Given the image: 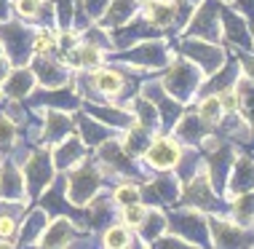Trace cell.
Masks as SVG:
<instances>
[{"instance_id":"44dd1931","label":"cell","mask_w":254,"mask_h":249,"mask_svg":"<svg viewBox=\"0 0 254 249\" xmlns=\"http://www.w3.org/2000/svg\"><path fill=\"white\" fill-rule=\"evenodd\" d=\"M35 81L38 78L32 75V70H11L3 78V91H5V96H11V99H22V96L32 94Z\"/></svg>"},{"instance_id":"7dc6e473","label":"cell","mask_w":254,"mask_h":249,"mask_svg":"<svg viewBox=\"0 0 254 249\" xmlns=\"http://www.w3.org/2000/svg\"><path fill=\"white\" fill-rule=\"evenodd\" d=\"M190 3H193V0H190Z\"/></svg>"},{"instance_id":"b9f144b4","label":"cell","mask_w":254,"mask_h":249,"mask_svg":"<svg viewBox=\"0 0 254 249\" xmlns=\"http://www.w3.org/2000/svg\"><path fill=\"white\" fill-rule=\"evenodd\" d=\"M241 70H244V75L246 78H254V54H241Z\"/></svg>"},{"instance_id":"ac0fdd59","label":"cell","mask_w":254,"mask_h":249,"mask_svg":"<svg viewBox=\"0 0 254 249\" xmlns=\"http://www.w3.org/2000/svg\"><path fill=\"white\" fill-rule=\"evenodd\" d=\"M238 75H241V65H238V62H228V65H222L211 75H206V78L201 81L198 94H217V91H222V88H228V86H236Z\"/></svg>"},{"instance_id":"83f0119b","label":"cell","mask_w":254,"mask_h":249,"mask_svg":"<svg viewBox=\"0 0 254 249\" xmlns=\"http://www.w3.org/2000/svg\"><path fill=\"white\" fill-rule=\"evenodd\" d=\"M198 118H201L209 129H217V123L222 121V115H225V110L222 105H219V99H217V94H203L201 96V102H198Z\"/></svg>"},{"instance_id":"bcb514c9","label":"cell","mask_w":254,"mask_h":249,"mask_svg":"<svg viewBox=\"0 0 254 249\" xmlns=\"http://www.w3.org/2000/svg\"><path fill=\"white\" fill-rule=\"evenodd\" d=\"M222 3H230V0H222Z\"/></svg>"},{"instance_id":"7c38bea8","label":"cell","mask_w":254,"mask_h":249,"mask_svg":"<svg viewBox=\"0 0 254 249\" xmlns=\"http://www.w3.org/2000/svg\"><path fill=\"white\" fill-rule=\"evenodd\" d=\"M51 179H54V161H51V156L46 153V150L27 158V164H24V185H30L32 196L43 193V188L51 185Z\"/></svg>"},{"instance_id":"d4e9b609","label":"cell","mask_w":254,"mask_h":249,"mask_svg":"<svg viewBox=\"0 0 254 249\" xmlns=\"http://www.w3.org/2000/svg\"><path fill=\"white\" fill-rule=\"evenodd\" d=\"M35 78L43 83L46 88H59V86H64V83H67V73H64V67L57 65V62H51L49 57H40Z\"/></svg>"},{"instance_id":"8d00e7d4","label":"cell","mask_w":254,"mask_h":249,"mask_svg":"<svg viewBox=\"0 0 254 249\" xmlns=\"http://www.w3.org/2000/svg\"><path fill=\"white\" fill-rule=\"evenodd\" d=\"M217 99H219V105H222L225 113H236V110H238L236 86H228V88H222V91H217Z\"/></svg>"},{"instance_id":"e0dca14e","label":"cell","mask_w":254,"mask_h":249,"mask_svg":"<svg viewBox=\"0 0 254 249\" xmlns=\"http://www.w3.org/2000/svg\"><path fill=\"white\" fill-rule=\"evenodd\" d=\"M80 158H86V145L83 140H80L78 134H67V137H62V145L57 150H54V169H70L72 164H78Z\"/></svg>"},{"instance_id":"5b68a950","label":"cell","mask_w":254,"mask_h":249,"mask_svg":"<svg viewBox=\"0 0 254 249\" xmlns=\"http://www.w3.org/2000/svg\"><path fill=\"white\" fill-rule=\"evenodd\" d=\"M206 225H209V244L214 247H254V228L236 223L233 217L211 214Z\"/></svg>"},{"instance_id":"8fae6325","label":"cell","mask_w":254,"mask_h":249,"mask_svg":"<svg viewBox=\"0 0 254 249\" xmlns=\"http://www.w3.org/2000/svg\"><path fill=\"white\" fill-rule=\"evenodd\" d=\"M142 96H147V99L155 105V110H158V115H161V123H163V126H171V123H177V118L182 115V102H177L174 96H169V91L163 88L161 81L145 83V86H142Z\"/></svg>"},{"instance_id":"ffe728a7","label":"cell","mask_w":254,"mask_h":249,"mask_svg":"<svg viewBox=\"0 0 254 249\" xmlns=\"http://www.w3.org/2000/svg\"><path fill=\"white\" fill-rule=\"evenodd\" d=\"M209 126L198 118V113L193 115V113H188V115H180L177 118V126H174V137L177 140H182V142H193V145H198L203 140L206 134H209Z\"/></svg>"},{"instance_id":"d6a6232c","label":"cell","mask_w":254,"mask_h":249,"mask_svg":"<svg viewBox=\"0 0 254 249\" xmlns=\"http://www.w3.org/2000/svg\"><path fill=\"white\" fill-rule=\"evenodd\" d=\"M43 228H46V209H38V212H32L30 217H27V225L22 228V233H19V244H30V241H38L40 239V233H43Z\"/></svg>"},{"instance_id":"6da1fadb","label":"cell","mask_w":254,"mask_h":249,"mask_svg":"<svg viewBox=\"0 0 254 249\" xmlns=\"http://www.w3.org/2000/svg\"><path fill=\"white\" fill-rule=\"evenodd\" d=\"M201 81H203L201 67L193 65V62L185 59V57H171V62L166 65V73H163V78H161L169 96H174V99L182 102V105L190 102L198 94Z\"/></svg>"},{"instance_id":"f35d334b","label":"cell","mask_w":254,"mask_h":249,"mask_svg":"<svg viewBox=\"0 0 254 249\" xmlns=\"http://www.w3.org/2000/svg\"><path fill=\"white\" fill-rule=\"evenodd\" d=\"M16 233V220L11 217V214H0V239H8Z\"/></svg>"},{"instance_id":"d6986e66","label":"cell","mask_w":254,"mask_h":249,"mask_svg":"<svg viewBox=\"0 0 254 249\" xmlns=\"http://www.w3.org/2000/svg\"><path fill=\"white\" fill-rule=\"evenodd\" d=\"M75 236V225L67 217H57L54 223L40 233L38 247H67Z\"/></svg>"},{"instance_id":"ba28073f","label":"cell","mask_w":254,"mask_h":249,"mask_svg":"<svg viewBox=\"0 0 254 249\" xmlns=\"http://www.w3.org/2000/svg\"><path fill=\"white\" fill-rule=\"evenodd\" d=\"M166 231L182 236L193 247H206L209 244V225H206V220L198 214V209L174 212L171 217H166Z\"/></svg>"},{"instance_id":"4dcf8cb0","label":"cell","mask_w":254,"mask_h":249,"mask_svg":"<svg viewBox=\"0 0 254 249\" xmlns=\"http://www.w3.org/2000/svg\"><path fill=\"white\" fill-rule=\"evenodd\" d=\"M78 121H80V131H83L80 140H83L86 145H102V142H107L110 137H113L107 123H99L94 115H86V118H78Z\"/></svg>"},{"instance_id":"5bb4252c","label":"cell","mask_w":254,"mask_h":249,"mask_svg":"<svg viewBox=\"0 0 254 249\" xmlns=\"http://www.w3.org/2000/svg\"><path fill=\"white\" fill-rule=\"evenodd\" d=\"M91 86L102 94V102H115L126 88V78L121 75V67H94Z\"/></svg>"},{"instance_id":"e575fe53","label":"cell","mask_w":254,"mask_h":249,"mask_svg":"<svg viewBox=\"0 0 254 249\" xmlns=\"http://www.w3.org/2000/svg\"><path fill=\"white\" fill-rule=\"evenodd\" d=\"M145 214H147V206L142 204V201L128 204V206H121V220H123V225H126V228H131V231H136V228L142 225Z\"/></svg>"},{"instance_id":"4fadbf2b","label":"cell","mask_w":254,"mask_h":249,"mask_svg":"<svg viewBox=\"0 0 254 249\" xmlns=\"http://www.w3.org/2000/svg\"><path fill=\"white\" fill-rule=\"evenodd\" d=\"M219 19H222V38L228 43L244 46V48H254V35L246 24V19L241 13H236L228 5H219Z\"/></svg>"},{"instance_id":"7402d4cb","label":"cell","mask_w":254,"mask_h":249,"mask_svg":"<svg viewBox=\"0 0 254 249\" xmlns=\"http://www.w3.org/2000/svg\"><path fill=\"white\" fill-rule=\"evenodd\" d=\"M236 94H238V113L244 115L246 123H249V131H252V137H254V78L238 75Z\"/></svg>"},{"instance_id":"f546056e","label":"cell","mask_w":254,"mask_h":249,"mask_svg":"<svg viewBox=\"0 0 254 249\" xmlns=\"http://www.w3.org/2000/svg\"><path fill=\"white\" fill-rule=\"evenodd\" d=\"M134 121L139 123V126H145L150 131H155L161 126V115H158L155 105L147 99V96H136L134 99Z\"/></svg>"},{"instance_id":"603a6c76","label":"cell","mask_w":254,"mask_h":249,"mask_svg":"<svg viewBox=\"0 0 254 249\" xmlns=\"http://www.w3.org/2000/svg\"><path fill=\"white\" fill-rule=\"evenodd\" d=\"M0 196H3L5 201L24 198V174H22V169L5 164V169L0 171Z\"/></svg>"},{"instance_id":"3957f363","label":"cell","mask_w":254,"mask_h":249,"mask_svg":"<svg viewBox=\"0 0 254 249\" xmlns=\"http://www.w3.org/2000/svg\"><path fill=\"white\" fill-rule=\"evenodd\" d=\"M185 38H198L219 43L222 40V19H219V0H198V8L190 13L185 24Z\"/></svg>"},{"instance_id":"4316f807","label":"cell","mask_w":254,"mask_h":249,"mask_svg":"<svg viewBox=\"0 0 254 249\" xmlns=\"http://www.w3.org/2000/svg\"><path fill=\"white\" fill-rule=\"evenodd\" d=\"M150 190L155 193V201H163V204H177L180 201V177H158L147 185Z\"/></svg>"},{"instance_id":"cb8c5ba5","label":"cell","mask_w":254,"mask_h":249,"mask_svg":"<svg viewBox=\"0 0 254 249\" xmlns=\"http://www.w3.org/2000/svg\"><path fill=\"white\" fill-rule=\"evenodd\" d=\"M136 231H139V239L145 241V247H150L163 231H166V214L161 209H147L145 220H142V225L136 228Z\"/></svg>"},{"instance_id":"836d02e7","label":"cell","mask_w":254,"mask_h":249,"mask_svg":"<svg viewBox=\"0 0 254 249\" xmlns=\"http://www.w3.org/2000/svg\"><path fill=\"white\" fill-rule=\"evenodd\" d=\"M136 201H142V188L134 185V182H123L113 193V204L115 206H128V204H136Z\"/></svg>"},{"instance_id":"f1b7e54d","label":"cell","mask_w":254,"mask_h":249,"mask_svg":"<svg viewBox=\"0 0 254 249\" xmlns=\"http://www.w3.org/2000/svg\"><path fill=\"white\" fill-rule=\"evenodd\" d=\"M43 121H46V131H43L46 140H62L64 134H70V131H72V121L67 118L64 113H59V110H49V113H43Z\"/></svg>"},{"instance_id":"277c9868","label":"cell","mask_w":254,"mask_h":249,"mask_svg":"<svg viewBox=\"0 0 254 249\" xmlns=\"http://www.w3.org/2000/svg\"><path fill=\"white\" fill-rule=\"evenodd\" d=\"M171 57H174V54L169 51L166 40H161V38H153V40L145 38L134 48H128L126 54H118V59L139 67V70H163L171 62Z\"/></svg>"},{"instance_id":"9c48e42d","label":"cell","mask_w":254,"mask_h":249,"mask_svg":"<svg viewBox=\"0 0 254 249\" xmlns=\"http://www.w3.org/2000/svg\"><path fill=\"white\" fill-rule=\"evenodd\" d=\"M142 158H145V164L150 166V169L155 171H171L177 164H180L182 158V145L177 137L171 134H158L155 140H150L147 150L142 153Z\"/></svg>"},{"instance_id":"74e56055","label":"cell","mask_w":254,"mask_h":249,"mask_svg":"<svg viewBox=\"0 0 254 249\" xmlns=\"http://www.w3.org/2000/svg\"><path fill=\"white\" fill-rule=\"evenodd\" d=\"M230 3H233V11L241 13L246 24L254 27V0H230Z\"/></svg>"},{"instance_id":"2e32d148","label":"cell","mask_w":254,"mask_h":249,"mask_svg":"<svg viewBox=\"0 0 254 249\" xmlns=\"http://www.w3.org/2000/svg\"><path fill=\"white\" fill-rule=\"evenodd\" d=\"M136 13V0H107L105 13L97 19L99 27H107V30H115V27H123L134 19Z\"/></svg>"},{"instance_id":"ab89813d","label":"cell","mask_w":254,"mask_h":249,"mask_svg":"<svg viewBox=\"0 0 254 249\" xmlns=\"http://www.w3.org/2000/svg\"><path fill=\"white\" fill-rule=\"evenodd\" d=\"M13 123L5 118V115H0V145H11L13 142Z\"/></svg>"},{"instance_id":"52a82bcc","label":"cell","mask_w":254,"mask_h":249,"mask_svg":"<svg viewBox=\"0 0 254 249\" xmlns=\"http://www.w3.org/2000/svg\"><path fill=\"white\" fill-rule=\"evenodd\" d=\"M177 51H180V57L190 59L193 65L201 67L203 78L206 75H211L214 70L225 65V51L219 48L217 43H209V40H198V38H182V43L177 46Z\"/></svg>"},{"instance_id":"f6af8a7d","label":"cell","mask_w":254,"mask_h":249,"mask_svg":"<svg viewBox=\"0 0 254 249\" xmlns=\"http://www.w3.org/2000/svg\"><path fill=\"white\" fill-rule=\"evenodd\" d=\"M0 54H3V40H0Z\"/></svg>"},{"instance_id":"ee69618b","label":"cell","mask_w":254,"mask_h":249,"mask_svg":"<svg viewBox=\"0 0 254 249\" xmlns=\"http://www.w3.org/2000/svg\"><path fill=\"white\" fill-rule=\"evenodd\" d=\"M147 3V0H136V5H145Z\"/></svg>"},{"instance_id":"8992f818","label":"cell","mask_w":254,"mask_h":249,"mask_svg":"<svg viewBox=\"0 0 254 249\" xmlns=\"http://www.w3.org/2000/svg\"><path fill=\"white\" fill-rule=\"evenodd\" d=\"M180 204L190 206V209H217L219 206V193L214 190L206 169L195 171L193 177H188L182 182V190H180Z\"/></svg>"},{"instance_id":"7bdbcfd3","label":"cell","mask_w":254,"mask_h":249,"mask_svg":"<svg viewBox=\"0 0 254 249\" xmlns=\"http://www.w3.org/2000/svg\"><path fill=\"white\" fill-rule=\"evenodd\" d=\"M11 73V59L5 57V54H0V83H3V78Z\"/></svg>"},{"instance_id":"484cf974","label":"cell","mask_w":254,"mask_h":249,"mask_svg":"<svg viewBox=\"0 0 254 249\" xmlns=\"http://www.w3.org/2000/svg\"><path fill=\"white\" fill-rule=\"evenodd\" d=\"M230 214L236 223H241L246 228H254V190H246L241 196L230 198Z\"/></svg>"},{"instance_id":"d590c367","label":"cell","mask_w":254,"mask_h":249,"mask_svg":"<svg viewBox=\"0 0 254 249\" xmlns=\"http://www.w3.org/2000/svg\"><path fill=\"white\" fill-rule=\"evenodd\" d=\"M13 11L22 19H38L43 13V0H13Z\"/></svg>"},{"instance_id":"60d3db41","label":"cell","mask_w":254,"mask_h":249,"mask_svg":"<svg viewBox=\"0 0 254 249\" xmlns=\"http://www.w3.org/2000/svg\"><path fill=\"white\" fill-rule=\"evenodd\" d=\"M59 22L62 24H70L72 22V0H59Z\"/></svg>"},{"instance_id":"9a60e30c","label":"cell","mask_w":254,"mask_h":249,"mask_svg":"<svg viewBox=\"0 0 254 249\" xmlns=\"http://www.w3.org/2000/svg\"><path fill=\"white\" fill-rule=\"evenodd\" d=\"M142 19L161 32L171 30V27H177V0H147Z\"/></svg>"},{"instance_id":"7a4b0ae2","label":"cell","mask_w":254,"mask_h":249,"mask_svg":"<svg viewBox=\"0 0 254 249\" xmlns=\"http://www.w3.org/2000/svg\"><path fill=\"white\" fill-rule=\"evenodd\" d=\"M70 169L72 171H70V177H67V182H64L67 198H70V204H75V206H83L99 193L102 174L97 171V166H94L91 161H86V158H80L78 164L70 166Z\"/></svg>"},{"instance_id":"30bf717a","label":"cell","mask_w":254,"mask_h":249,"mask_svg":"<svg viewBox=\"0 0 254 249\" xmlns=\"http://www.w3.org/2000/svg\"><path fill=\"white\" fill-rule=\"evenodd\" d=\"M246 190H254V158L252 156H236L230 164L228 179H225V198L241 196Z\"/></svg>"},{"instance_id":"1f68e13d","label":"cell","mask_w":254,"mask_h":249,"mask_svg":"<svg viewBox=\"0 0 254 249\" xmlns=\"http://www.w3.org/2000/svg\"><path fill=\"white\" fill-rule=\"evenodd\" d=\"M102 244L107 249H123V247H131L134 244V236H131V228L126 225H110L105 233H102Z\"/></svg>"}]
</instances>
